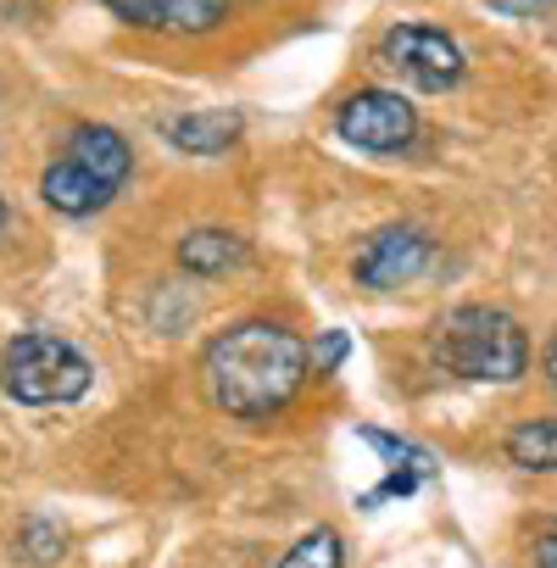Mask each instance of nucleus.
<instances>
[{"instance_id":"nucleus-5","label":"nucleus","mask_w":557,"mask_h":568,"mask_svg":"<svg viewBox=\"0 0 557 568\" xmlns=\"http://www.w3.org/2000/svg\"><path fill=\"white\" fill-rule=\"evenodd\" d=\"M335 134L368 156H402L418 140V112L396 90H357L335 106Z\"/></svg>"},{"instance_id":"nucleus-7","label":"nucleus","mask_w":557,"mask_h":568,"mask_svg":"<svg viewBox=\"0 0 557 568\" xmlns=\"http://www.w3.org/2000/svg\"><path fill=\"white\" fill-rule=\"evenodd\" d=\"M112 18H123L129 29H145V34H179V40H195V34H212L223 29L229 18V0H95Z\"/></svg>"},{"instance_id":"nucleus-3","label":"nucleus","mask_w":557,"mask_h":568,"mask_svg":"<svg viewBox=\"0 0 557 568\" xmlns=\"http://www.w3.org/2000/svg\"><path fill=\"white\" fill-rule=\"evenodd\" d=\"M90 385L95 363L51 329H23L0 352V390L23 407H73L90 396Z\"/></svg>"},{"instance_id":"nucleus-14","label":"nucleus","mask_w":557,"mask_h":568,"mask_svg":"<svg viewBox=\"0 0 557 568\" xmlns=\"http://www.w3.org/2000/svg\"><path fill=\"white\" fill-rule=\"evenodd\" d=\"M18 551H23V562H57L62 551H68V535H62V524L57 518H23V529H18Z\"/></svg>"},{"instance_id":"nucleus-16","label":"nucleus","mask_w":557,"mask_h":568,"mask_svg":"<svg viewBox=\"0 0 557 568\" xmlns=\"http://www.w3.org/2000/svg\"><path fill=\"white\" fill-rule=\"evenodd\" d=\"M346 352H352V341H346L341 329H324V335L313 341V352H307V357H313V374H335V368L346 363Z\"/></svg>"},{"instance_id":"nucleus-18","label":"nucleus","mask_w":557,"mask_h":568,"mask_svg":"<svg viewBox=\"0 0 557 568\" xmlns=\"http://www.w3.org/2000/svg\"><path fill=\"white\" fill-rule=\"evenodd\" d=\"M479 7H490V12H502V18H529V12L551 7V0H479Z\"/></svg>"},{"instance_id":"nucleus-9","label":"nucleus","mask_w":557,"mask_h":568,"mask_svg":"<svg viewBox=\"0 0 557 568\" xmlns=\"http://www.w3.org/2000/svg\"><path fill=\"white\" fill-rule=\"evenodd\" d=\"M112 195H118V184L95 179V173L79 168L73 156H57V162L40 173V201H45L51 212H62V217H95V212L112 206Z\"/></svg>"},{"instance_id":"nucleus-17","label":"nucleus","mask_w":557,"mask_h":568,"mask_svg":"<svg viewBox=\"0 0 557 568\" xmlns=\"http://www.w3.org/2000/svg\"><path fill=\"white\" fill-rule=\"evenodd\" d=\"M535 568H557V518L535 535Z\"/></svg>"},{"instance_id":"nucleus-4","label":"nucleus","mask_w":557,"mask_h":568,"mask_svg":"<svg viewBox=\"0 0 557 568\" xmlns=\"http://www.w3.org/2000/svg\"><path fill=\"white\" fill-rule=\"evenodd\" d=\"M379 68H391V73H396L402 84H413V90L440 95V90L463 84L468 57H463V45H457L446 29H435V23H396V29L379 34Z\"/></svg>"},{"instance_id":"nucleus-1","label":"nucleus","mask_w":557,"mask_h":568,"mask_svg":"<svg viewBox=\"0 0 557 568\" xmlns=\"http://www.w3.org/2000/svg\"><path fill=\"white\" fill-rule=\"evenodd\" d=\"M307 374L313 357L302 335L273 318H240L223 335H212L201 352V379L212 407L240 424H267L273 413H285L307 385Z\"/></svg>"},{"instance_id":"nucleus-10","label":"nucleus","mask_w":557,"mask_h":568,"mask_svg":"<svg viewBox=\"0 0 557 568\" xmlns=\"http://www.w3.org/2000/svg\"><path fill=\"white\" fill-rule=\"evenodd\" d=\"M62 156H73L79 168H90L95 179H107V184H118V190H123V179H129V168H134L129 140H123L118 129H107V123H79V129L68 134Z\"/></svg>"},{"instance_id":"nucleus-12","label":"nucleus","mask_w":557,"mask_h":568,"mask_svg":"<svg viewBox=\"0 0 557 568\" xmlns=\"http://www.w3.org/2000/svg\"><path fill=\"white\" fill-rule=\"evenodd\" d=\"M502 452H507V463L524 468V474H557V413L513 424L507 440H502Z\"/></svg>"},{"instance_id":"nucleus-11","label":"nucleus","mask_w":557,"mask_h":568,"mask_svg":"<svg viewBox=\"0 0 557 568\" xmlns=\"http://www.w3.org/2000/svg\"><path fill=\"white\" fill-rule=\"evenodd\" d=\"M173 262L190 273V278H223L245 262V240L229 234V229H190L179 245H173Z\"/></svg>"},{"instance_id":"nucleus-2","label":"nucleus","mask_w":557,"mask_h":568,"mask_svg":"<svg viewBox=\"0 0 557 568\" xmlns=\"http://www.w3.org/2000/svg\"><path fill=\"white\" fill-rule=\"evenodd\" d=\"M435 357L446 374L474 379V385H513L529 368V341L513 313L463 302L435 324Z\"/></svg>"},{"instance_id":"nucleus-13","label":"nucleus","mask_w":557,"mask_h":568,"mask_svg":"<svg viewBox=\"0 0 557 568\" xmlns=\"http://www.w3.org/2000/svg\"><path fill=\"white\" fill-rule=\"evenodd\" d=\"M346 562V546H341V535L330 529V524H318V529H307L285 557H278L273 568H341Z\"/></svg>"},{"instance_id":"nucleus-15","label":"nucleus","mask_w":557,"mask_h":568,"mask_svg":"<svg viewBox=\"0 0 557 568\" xmlns=\"http://www.w3.org/2000/svg\"><path fill=\"white\" fill-rule=\"evenodd\" d=\"M357 440L374 446L379 457H391L396 468H418V474H429V452L413 446V440H396V435H385V429H357Z\"/></svg>"},{"instance_id":"nucleus-8","label":"nucleus","mask_w":557,"mask_h":568,"mask_svg":"<svg viewBox=\"0 0 557 568\" xmlns=\"http://www.w3.org/2000/svg\"><path fill=\"white\" fill-rule=\"evenodd\" d=\"M156 134L184 151V156H223L234 151V140L245 134V118L229 112V106H195V112H179V118H162Z\"/></svg>"},{"instance_id":"nucleus-6","label":"nucleus","mask_w":557,"mask_h":568,"mask_svg":"<svg viewBox=\"0 0 557 568\" xmlns=\"http://www.w3.org/2000/svg\"><path fill=\"white\" fill-rule=\"evenodd\" d=\"M429 256H435V240L418 223H385L357 245L352 278L363 291H402V284H413L429 267Z\"/></svg>"},{"instance_id":"nucleus-20","label":"nucleus","mask_w":557,"mask_h":568,"mask_svg":"<svg viewBox=\"0 0 557 568\" xmlns=\"http://www.w3.org/2000/svg\"><path fill=\"white\" fill-rule=\"evenodd\" d=\"M0 229H7V195H0Z\"/></svg>"},{"instance_id":"nucleus-19","label":"nucleus","mask_w":557,"mask_h":568,"mask_svg":"<svg viewBox=\"0 0 557 568\" xmlns=\"http://www.w3.org/2000/svg\"><path fill=\"white\" fill-rule=\"evenodd\" d=\"M540 374H546V385H557V329H551V341L540 352Z\"/></svg>"}]
</instances>
